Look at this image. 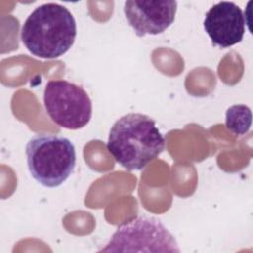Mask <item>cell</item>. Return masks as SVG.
I'll return each mask as SVG.
<instances>
[{
	"instance_id": "cell-6",
	"label": "cell",
	"mask_w": 253,
	"mask_h": 253,
	"mask_svg": "<svg viewBox=\"0 0 253 253\" xmlns=\"http://www.w3.org/2000/svg\"><path fill=\"white\" fill-rule=\"evenodd\" d=\"M177 2L127 0L124 13L128 25L138 37L158 35L167 30L175 20Z\"/></svg>"
},
{
	"instance_id": "cell-4",
	"label": "cell",
	"mask_w": 253,
	"mask_h": 253,
	"mask_svg": "<svg viewBox=\"0 0 253 253\" xmlns=\"http://www.w3.org/2000/svg\"><path fill=\"white\" fill-rule=\"evenodd\" d=\"M99 252H180V248L159 219L143 215L119 226Z\"/></svg>"
},
{
	"instance_id": "cell-8",
	"label": "cell",
	"mask_w": 253,
	"mask_h": 253,
	"mask_svg": "<svg viewBox=\"0 0 253 253\" xmlns=\"http://www.w3.org/2000/svg\"><path fill=\"white\" fill-rule=\"evenodd\" d=\"M251 123V110L245 105H233L225 113V126L234 134H245L250 129Z\"/></svg>"
},
{
	"instance_id": "cell-2",
	"label": "cell",
	"mask_w": 253,
	"mask_h": 253,
	"mask_svg": "<svg viewBox=\"0 0 253 253\" xmlns=\"http://www.w3.org/2000/svg\"><path fill=\"white\" fill-rule=\"evenodd\" d=\"M77 35L76 22L70 11L56 3L37 7L26 19L21 40L35 56L52 59L66 53Z\"/></svg>"
},
{
	"instance_id": "cell-7",
	"label": "cell",
	"mask_w": 253,
	"mask_h": 253,
	"mask_svg": "<svg viewBox=\"0 0 253 253\" xmlns=\"http://www.w3.org/2000/svg\"><path fill=\"white\" fill-rule=\"evenodd\" d=\"M204 28L211 42L226 48L240 42L245 33V19L241 9L233 2L221 1L206 14Z\"/></svg>"
},
{
	"instance_id": "cell-5",
	"label": "cell",
	"mask_w": 253,
	"mask_h": 253,
	"mask_svg": "<svg viewBox=\"0 0 253 253\" xmlns=\"http://www.w3.org/2000/svg\"><path fill=\"white\" fill-rule=\"evenodd\" d=\"M43 106L50 120L67 129L82 128L92 117V101L87 92L66 80H50L46 83Z\"/></svg>"
},
{
	"instance_id": "cell-1",
	"label": "cell",
	"mask_w": 253,
	"mask_h": 253,
	"mask_svg": "<svg viewBox=\"0 0 253 253\" xmlns=\"http://www.w3.org/2000/svg\"><path fill=\"white\" fill-rule=\"evenodd\" d=\"M165 138L150 117L129 113L110 129L107 148L126 170H141L164 150Z\"/></svg>"
},
{
	"instance_id": "cell-3",
	"label": "cell",
	"mask_w": 253,
	"mask_h": 253,
	"mask_svg": "<svg viewBox=\"0 0 253 253\" xmlns=\"http://www.w3.org/2000/svg\"><path fill=\"white\" fill-rule=\"evenodd\" d=\"M28 169L41 185L55 188L72 174L76 164L74 144L66 137L40 133L26 145Z\"/></svg>"
}]
</instances>
